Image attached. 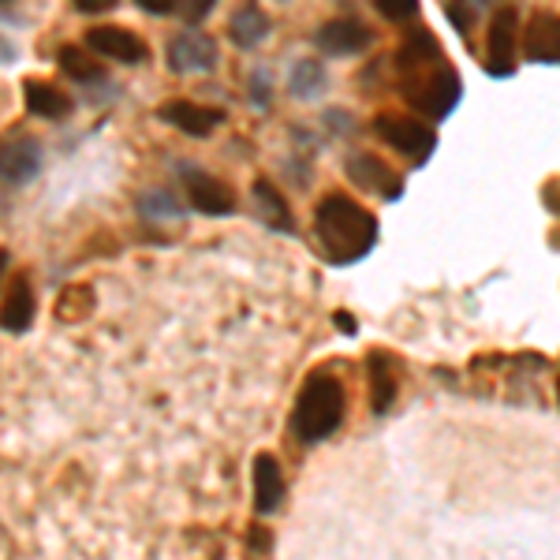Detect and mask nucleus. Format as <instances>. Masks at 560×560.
<instances>
[{
  "label": "nucleus",
  "mask_w": 560,
  "mask_h": 560,
  "mask_svg": "<svg viewBox=\"0 0 560 560\" xmlns=\"http://www.w3.org/2000/svg\"><path fill=\"white\" fill-rule=\"evenodd\" d=\"M135 4H139L142 12H150V15H168V12H176V8H179V0H135Z\"/></svg>",
  "instance_id": "obj_28"
},
{
  "label": "nucleus",
  "mask_w": 560,
  "mask_h": 560,
  "mask_svg": "<svg viewBox=\"0 0 560 560\" xmlns=\"http://www.w3.org/2000/svg\"><path fill=\"white\" fill-rule=\"evenodd\" d=\"M448 20H453V26H456V31H471V26H475V12H471V0H467V4H464V0H453V4H448Z\"/></svg>",
  "instance_id": "obj_26"
},
{
  "label": "nucleus",
  "mask_w": 560,
  "mask_h": 560,
  "mask_svg": "<svg viewBox=\"0 0 560 560\" xmlns=\"http://www.w3.org/2000/svg\"><path fill=\"white\" fill-rule=\"evenodd\" d=\"M42 168V147L34 139H8L4 142V179L15 187L31 184Z\"/></svg>",
  "instance_id": "obj_15"
},
{
  "label": "nucleus",
  "mask_w": 560,
  "mask_h": 560,
  "mask_svg": "<svg viewBox=\"0 0 560 560\" xmlns=\"http://www.w3.org/2000/svg\"><path fill=\"white\" fill-rule=\"evenodd\" d=\"M438 52H441V45L430 31H415L411 38L400 45V52H396V65H400L404 71H419V68L433 65Z\"/></svg>",
  "instance_id": "obj_19"
},
{
  "label": "nucleus",
  "mask_w": 560,
  "mask_h": 560,
  "mask_svg": "<svg viewBox=\"0 0 560 560\" xmlns=\"http://www.w3.org/2000/svg\"><path fill=\"white\" fill-rule=\"evenodd\" d=\"M374 8L385 15L388 23H404L419 12V0H374Z\"/></svg>",
  "instance_id": "obj_25"
},
{
  "label": "nucleus",
  "mask_w": 560,
  "mask_h": 560,
  "mask_svg": "<svg viewBox=\"0 0 560 560\" xmlns=\"http://www.w3.org/2000/svg\"><path fill=\"white\" fill-rule=\"evenodd\" d=\"M4 4H8V0H4Z\"/></svg>",
  "instance_id": "obj_33"
},
{
  "label": "nucleus",
  "mask_w": 560,
  "mask_h": 560,
  "mask_svg": "<svg viewBox=\"0 0 560 560\" xmlns=\"http://www.w3.org/2000/svg\"><path fill=\"white\" fill-rule=\"evenodd\" d=\"M139 210L147 213V217H179V213H184V210L176 206V198H173V195H161V191L142 195V198H139Z\"/></svg>",
  "instance_id": "obj_24"
},
{
  "label": "nucleus",
  "mask_w": 560,
  "mask_h": 560,
  "mask_svg": "<svg viewBox=\"0 0 560 560\" xmlns=\"http://www.w3.org/2000/svg\"><path fill=\"white\" fill-rule=\"evenodd\" d=\"M523 52L538 65H560V15L538 12L523 31Z\"/></svg>",
  "instance_id": "obj_10"
},
{
  "label": "nucleus",
  "mask_w": 560,
  "mask_h": 560,
  "mask_svg": "<svg viewBox=\"0 0 560 560\" xmlns=\"http://www.w3.org/2000/svg\"><path fill=\"white\" fill-rule=\"evenodd\" d=\"M71 4H75V12H83V15H102V12H113L116 0H71Z\"/></svg>",
  "instance_id": "obj_27"
},
{
  "label": "nucleus",
  "mask_w": 560,
  "mask_h": 560,
  "mask_svg": "<svg viewBox=\"0 0 560 560\" xmlns=\"http://www.w3.org/2000/svg\"><path fill=\"white\" fill-rule=\"evenodd\" d=\"M23 97H26V108H31L34 116H42V120H65L71 113V97L65 90L42 83V79H26Z\"/></svg>",
  "instance_id": "obj_16"
},
{
  "label": "nucleus",
  "mask_w": 560,
  "mask_h": 560,
  "mask_svg": "<svg viewBox=\"0 0 560 560\" xmlns=\"http://www.w3.org/2000/svg\"><path fill=\"white\" fill-rule=\"evenodd\" d=\"M86 45L97 57L120 60V65H139V60H147V42L135 31H124V26H94V31H86Z\"/></svg>",
  "instance_id": "obj_8"
},
{
  "label": "nucleus",
  "mask_w": 560,
  "mask_h": 560,
  "mask_svg": "<svg viewBox=\"0 0 560 560\" xmlns=\"http://www.w3.org/2000/svg\"><path fill=\"white\" fill-rule=\"evenodd\" d=\"M374 131L385 147H393L396 153H404L415 165L430 158L433 147H438V135H433L430 124L422 120H411V116H400V113H385L374 120Z\"/></svg>",
  "instance_id": "obj_3"
},
{
  "label": "nucleus",
  "mask_w": 560,
  "mask_h": 560,
  "mask_svg": "<svg viewBox=\"0 0 560 560\" xmlns=\"http://www.w3.org/2000/svg\"><path fill=\"white\" fill-rule=\"evenodd\" d=\"M217 4V0H187V8H184V15H187V23H198V20H206L210 15V8Z\"/></svg>",
  "instance_id": "obj_29"
},
{
  "label": "nucleus",
  "mask_w": 560,
  "mask_h": 560,
  "mask_svg": "<svg viewBox=\"0 0 560 560\" xmlns=\"http://www.w3.org/2000/svg\"><path fill=\"white\" fill-rule=\"evenodd\" d=\"M366 370H370V408L377 415H385L396 400V388H400L396 359L385 355V351H374V355L366 359Z\"/></svg>",
  "instance_id": "obj_14"
},
{
  "label": "nucleus",
  "mask_w": 560,
  "mask_h": 560,
  "mask_svg": "<svg viewBox=\"0 0 560 560\" xmlns=\"http://www.w3.org/2000/svg\"><path fill=\"white\" fill-rule=\"evenodd\" d=\"M516 42H520L516 8L493 12L490 38H486V49H490V65H486V71H490V75H512V68H516Z\"/></svg>",
  "instance_id": "obj_5"
},
{
  "label": "nucleus",
  "mask_w": 560,
  "mask_h": 560,
  "mask_svg": "<svg viewBox=\"0 0 560 560\" xmlns=\"http://www.w3.org/2000/svg\"><path fill=\"white\" fill-rule=\"evenodd\" d=\"M60 71H65L68 79H75V83H102L105 75V65L94 57V49H79V45H65L60 49Z\"/></svg>",
  "instance_id": "obj_18"
},
{
  "label": "nucleus",
  "mask_w": 560,
  "mask_h": 560,
  "mask_svg": "<svg viewBox=\"0 0 560 560\" xmlns=\"http://www.w3.org/2000/svg\"><path fill=\"white\" fill-rule=\"evenodd\" d=\"M168 65L179 75H195V71H210L217 65V42L202 31H184L168 42Z\"/></svg>",
  "instance_id": "obj_6"
},
{
  "label": "nucleus",
  "mask_w": 560,
  "mask_h": 560,
  "mask_svg": "<svg viewBox=\"0 0 560 560\" xmlns=\"http://www.w3.org/2000/svg\"><path fill=\"white\" fill-rule=\"evenodd\" d=\"M374 42V31L363 23V20H329L318 31V49L329 52V57H355V52H363L366 45Z\"/></svg>",
  "instance_id": "obj_9"
},
{
  "label": "nucleus",
  "mask_w": 560,
  "mask_h": 560,
  "mask_svg": "<svg viewBox=\"0 0 560 560\" xmlns=\"http://www.w3.org/2000/svg\"><path fill=\"white\" fill-rule=\"evenodd\" d=\"M250 478H255V512H261V516L277 512L280 501H284V475H280L277 459L269 453H258Z\"/></svg>",
  "instance_id": "obj_13"
},
{
  "label": "nucleus",
  "mask_w": 560,
  "mask_h": 560,
  "mask_svg": "<svg viewBox=\"0 0 560 560\" xmlns=\"http://www.w3.org/2000/svg\"><path fill=\"white\" fill-rule=\"evenodd\" d=\"M250 549H258V553H266V549H269V535H261V530H258V535H250Z\"/></svg>",
  "instance_id": "obj_30"
},
{
  "label": "nucleus",
  "mask_w": 560,
  "mask_h": 560,
  "mask_svg": "<svg viewBox=\"0 0 560 560\" xmlns=\"http://www.w3.org/2000/svg\"><path fill=\"white\" fill-rule=\"evenodd\" d=\"M325 86V71L314 65V60H300L292 71V94L300 97H314Z\"/></svg>",
  "instance_id": "obj_23"
},
{
  "label": "nucleus",
  "mask_w": 560,
  "mask_h": 560,
  "mask_svg": "<svg viewBox=\"0 0 560 560\" xmlns=\"http://www.w3.org/2000/svg\"><path fill=\"white\" fill-rule=\"evenodd\" d=\"M557 393H560V377H557Z\"/></svg>",
  "instance_id": "obj_32"
},
{
  "label": "nucleus",
  "mask_w": 560,
  "mask_h": 560,
  "mask_svg": "<svg viewBox=\"0 0 560 560\" xmlns=\"http://www.w3.org/2000/svg\"><path fill=\"white\" fill-rule=\"evenodd\" d=\"M34 311H38V303H34V288L26 284V277H15L12 284H8V295H4V329L8 332H26L34 322Z\"/></svg>",
  "instance_id": "obj_17"
},
{
  "label": "nucleus",
  "mask_w": 560,
  "mask_h": 560,
  "mask_svg": "<svg viewBox=\"0 0 560 560\" xmlns=\"http://www.w3.org/2000/svg\"><path fill=\"white\" fill-rule=\"evenodd\" d=\"M337 325H340L345 332H355V322H351L348 314H337Z\"/></svg>",
  "instance_id": "obj_31"
},
{
  "label": "nucleus",
  "mask_w": 560,
  "mask_h": 560,
  "mask_svg": "<svg viewBox=\"0 0 560 560\" xmlns=\"http://www.w3.org/2000/svg\"><path fill=\"white\" fill-rule=\"evenodd\" d=\"M184 187L198 213L221 217V213L236 210V195H232V187L224 184V179L206 176V173H198V168H184Z\"/></svg>",
  "instance_id": "obj_7"
},
{
  "label": "nucleus",
  "mask_w": 560,
  "mask_h": 560,
  "mask_svg": "<svg viewBox=\"0 0 560 560\" xmlns=\"http://www.w3.org/2000/svg\"><path fill=\"white\" fill-rule=\"evenodd\" d=\"M158 116L165 124H173L184 135H195V139H206L217 124L224 120L221 108H206V105H195V102H165L158 108Z\"/></svg>",
  "instance_id": "obj_11"
},
{
  "label": "nucleus",
  "mask_w": 560,
  "mask_h": 560,
  "mask_svg": "<svg viewBox=\"0 0 560 560\" xmlns=\"http://www.w3.org/2000/svg\"><path fill=\"white\" fill-rule=\"evenodd\" d=\"M57 314H60V322H83L94 314V292L90 288H65V295H60V303H57Z\"/></svg>",
  "instance_id": "obj_22"
},
{
  "label": "nucleus",
  "mask_w": 560,
  "mask_h": 560,
  "mask_svg": "<svg viewBox=\"0 0 560 560\" xmlns=\"http://www.w3.org/2000/svg\"><path fill=\"white\" fill-rule=\"evenodd\" d=\"M404 97L419 108V113L433 116V120H441V116H448L459 102V79L453 68H441L438 75H422L415 79V83L404 86Z\"/></svg>",
  "instance_id": "obj_4"
},
{
  "label": "nucleus",
  "mask_w": 560,
  "mask_h": 560,
  "mask_svg": "<svg viewBox=\"0 0 560 560\" xmlns=\"http://www.w3.org/2000/svg\"><path fill=\"white\" fill-rule=\"evenodd\" d=\"M314 224H318V240L332 261H359L377 243L374 213H366L345 195H325Z\"/></svg>",
  "instance_id": "obj_1"
},
{
  "label": "nucleus",
  "mask_w": 560,
  "mask_h": 560,
  "mask_svg": "<svg viewBox=\"0 0 560 560\" xmlns=\"http://www.w3.org/2000/svg\"><path fill=\"white\" fill-rule=\"evenodd\" d=\"M348 176L355 179L363 191H377L385 198H396L404 191L400 176H396L382 158H374V153H355V158H351V165H348Z\"/></svg>",
  "instance_id": "obj_12"
},
{
  "label": "nucleus",
  "mask_w": 560,
  "mask_h": 560,
  "mask_svg": "<svg viewBox=\"0 0 560 560\" xmlns=\"http://www.w3.org/2000/svg\"><path fill=\"white\" fill-rule=\"evenodd\" d=\"M269 34V20L258 12V8H240L229 23V38L240 45V49H255V45Z\"/></svg>",
  "instance_id": "obj_20"
},
{
  "label": "nucleus",
  "mask_w": 560,
  "mask_h": 560,
  "mask_svg": "<svg viewBox=\"0 0 560 560\" xmlns=\"http://www.w3.org/2000/svg\"><path fill=\"white\" fill-rule=\"evenodd\" d=\"M345 419V385L329 374H311L295 396V411H292V427L300 433V441L314 445L325 441Z\"/></svg>",
  "instance_id": "obj_2"
},
{
  "label": "nucleus",
  "mask_w": 560,
  "mask_h": 560,
  "mask_svg": "<svg viewBox=\"0 0 560 560\" xmlns=\"http://www.w3.org/2000/svg\"><path fill=\"white\" fill-rule=\"evenodd\" d=\"M255 198H258V210L266 217L269 229L292 232V210H288L284 198L277 195V187L269 184V179H255Z\"/></svg>",
  "instance_id": "obj_21"
}]
</instances>
